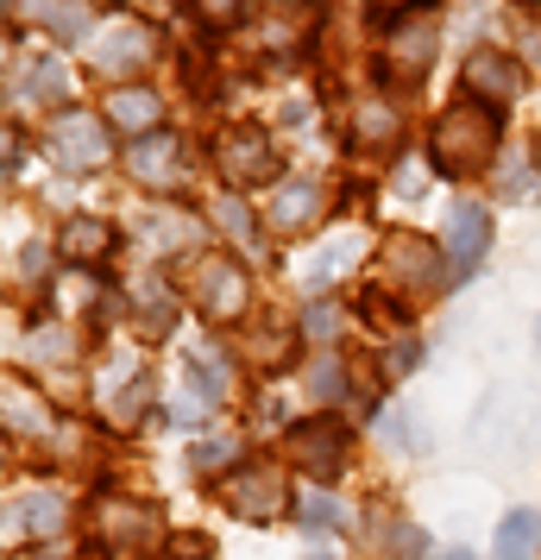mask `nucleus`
Instances as JSON below:
<instances>
[{
    "label": "nucleus",
    "mask_w": 541,
    "mask_h": 560,
    "mask_svg": "<svg viewBox=\"0 0 541 560\" xmlns=\"http://www.w3.org/2000/svg\"><path fill=\"white\" fill-rule=\"evenodd\" d=\"M372 429H378V441L390 454H422V429H415V416L403 404H378L372 409Z\"/></svg>",
    "instance_id": "obj_35"
},
{
    "label": "nucleus",
    "mask_w": 541,
    "mask_h": 560,
    "mask_svg": "<svg viewBox=\"0 0 541 560\" xmlns=\"http://www.w3.org/2000/svg\"><path fill=\"white\" fill-rule=\"evenodd\" d=\"M57 253L70 258L77 271H102V265H114V253H120V228H114L107 214H63Z\"/></svg>",
    "instance_id": "obj_20"
},
{
    "label": "nucleus",
    "mask_w": 541,
    "mask_h": 560,
    "mask_svg": "<svg viewBox=\"0 0 541 560\" xmlns=\"http://www.w3.org/2000/svg\"><path fill=\"white\" fill-rule=\"evenodd\" d=\"M183 365L202 378V390L214 397V404H227L233 384H239V372H233V353H227V347H214V340H196V347H183Z\"/></svg>",
    "instance_id": "obj_32"
},
{
    "label": "nucleus",
    "mask_w": 541,
    "mask_h": 560,
    "mask_svg": "<svg viewBox=\"0 0 541 560\" xmlns=\"http://www.w3.org/2000/svg\"><path fill=\"white\" fill-rule=\"evenodd\" d=\"M208 158L221 171V189L233 196H271L284 183V139L258 120H227L208 139Z\"/></svg>",
    "instance_id": "obj_4"
},
{
    "label": "nucleus",
    "mask_w": 541,
    "mask_h": 560,
    "mask_svg": "<svg viewBox=\"0 0 541 560\" xmlns=\"http://www.w3.org/2000/svg\"><path fill=\"white\" fill-rule=\"evenodd\" d=\"M510 7H522V13H541V0H510Z\"/></svg>",
    "instance_id": "obj_41"
},
{
    "label": "nucleus",
    "mask_w": 541,
    "mask_h": 560,
    "mask_svg": "<svg viewBox=\"0 0 541 560\" xmlns=\"http://www.w3.org/2000/svg\"><path fill=\"white\" fill-rule=\"evenodd\" d=\"M491 240H497V214H491V202H479V196H460V202L447 208L440 246H447V271H454V290H460V283L491 258Z\"/></svg>",
    "instance_id": "obj_15"
},
{
    "label": "nucleus",
    "mask_w": 541,
    "mask_h": 560,
    "mask_svg": "<svg viewBox=\"0 0 541 560\" xmlns=\"http://www.w3.org/2000/svg\"><path fill=\"white\" fill-rule=\"evenodd\" d=\"M328 221V183L315 177H284L271 196H264V233L278 240H296V233H315Z\"/></svg>",
    "instance_id": "obj_17"
},
{
    "label": "nucleus",
    "mask_w": 541,
    "mask_h": 560,
    "mask_svg": "<svg viewBox=\"0 0 541 560\" xmlns=\"http://www.w3.org/2000/svg\"><path fill=\"white\" fill-rule=\"evenodd\" d=\"M422 353H428V340H415V334H397L385 347V378H410L415 365H422Z\"/></svg>",
    "instance_id": "obj_37"
},
{
    "label": "nucleus",
    "mask_w": 541,
    "mask_h": 560,
    "mask_svg": "<svg viewBox=\"0 0 541 560\" xmlns=\"http://www.w3.org/2000/svg\"><path fill=\"white\" fill-rule=\"evenodd\" d=\"M440 32H447V26H440L435 7L385 20V26L372 32V82H378V89H390V95H410V89H422V82H428V70H435V57H440Z\"/></svg>",
    "instance_id": "obj_2"
},
{
    "label": "nucleus",
    "mask_w": 541,
    "mask_h": 560,
    "mask_svg": "<svg viewBox=\"0 0 541 560\" xmlns=\"http://www.w3.org/2000/svg\"><path fill=\"white\" fill-rule=\"evenodd\" d=\"M208 228L233 233V246H258V240H264V214H252V196L214 189V202H208Z\"/></svg>",
    "instance_id": "obj_31"
},
{
    "label": "nucleus",
    "mask_w": 541,
    "mask_h": 560,
    "mask_svg": "<svg viewBox=\"0 0 541 560\" xmlns=\"http://www.w3.org/2000/svg\"><path fill=\"white\" fill-rule=\"evenodd\" d=\"M89 541L107 548V555H120V560H152V555L170 548L157 504L132 498V491H102V498L89 504Z\"/></svg>",
    "instance_id": "obj_6"
},
{
    "label": "nucleus",
    "mask_w": 541,
    "mask_h": 560,
    "mask_svg": "<svg viewBox=\"0 0 541 560\" xmlns=\"http://www.w3.org/2000/svg\"><path fill=\"white\" fill-rule=\"evenodd\" d=\"M360 258H365V233H328L309 253V265H303V290L309 296H328V283H340Z\"/></svg>",
    "instance_id": "obj_25"
},
{
    "label": "nucleus",
    "mask_w": 541,
    "mask_h": 560,
    "mask_svg": "<svg viewBox=\"0 0 541 560\" xmlns=\"http://www.w3.org/2000/svg\"><path fill=\"white\" fill-rule=\"evenodd\" d=\"M164 114H170V102H164V89H152V82H120V89L102 95V120L114 132H127V139L164 132Z\"/></svg>",
    "instance_id": "obj_18"
},
{
    "label": "nucleus",
    "mask_w": 541,
    "mask_h": 560,
    "mask_svg": "<svg viewBox=\"0 0 541 560\" xmlns=\"http://www.w3.org/2000/svg\"><path fill=\"white\" fill-rule=\"evenodd\" d=\"M284 459L296 472H309V485H334L346 472V459H353V429L340 422L334 409H315V416H296L284 422Z\"/></svg>",
    "instance_id": "obj_9"
},
{
    "label": "nucleus",
    "mask_w": 541,
    "mask_h": 560,
    "mask_svg": "<svg viewBox=\"0 0 541 560\" xmlns=\"http://www.w3.org/2000/svg\"><path fill=\"white\" fill-rule=\"evenodd\" d=\"M435 560H472V555H466V548H440Z\"/></svg>",
    "instance_id": "obj_40"
},
{
    "label": "nucleus",
    "mask_w": 541,
    "mask_h": 560,
    "mask_svg": "<svg viewBox=\"0 0 541 560\" xmlns=\"http://www.w3.org/2000/svg\"><path fill=\"white\" fill-rule=\"evenodd\" d=\"M38 145L70 177H89V171L114 164V127L102 120V107H57L45 120V132H38Z\"/></svg>",
    "instance_id": "obj_8"
},
{
    "label": "nucleus",
    "mask_w": 541,
    "mask_h": 560,
    "mask_svg": "<svg viewBox=\"0 0 541 560\" xmlns=\"http://www.w3.org/2000/svg\"><path fill=\"white\" fill-rule=\"evenodd\" d=\"M20 183V127H7V189Z\"/></svg>",
    "instance_id": "obj_39"
},
{
    "label": "nucleus",
    "mask_w": 541,
    "mask_h": 560,
    "mask_svg": "<svg viewBox=\"0 0 541 560\" xmlns=\"http://www.w3.org/2000/svg\"><path fill=\"white\" fill-rule=\"evenodd\" d=\"M491 560H541V510L536 504L504 510V523L491 535Z\"/></svg>",
    "instance_id": "obj_28"
},
{
    "label": "nucleus",
    "mask_w": 541,
    "mask_h": 560,
    "mask_svg": "<svg viewBox=\"0 0 541 560\" xmlns=\"http://www.w3.org/2000/svg\"><path fill=\"white\" fill-rule=\"evenodd\" d=\"M422 158H428L435 177H447V183L485 177V171H497V158H504V114L485 107V102H472V95L447 102L435 120H428V132H422Z\"/></svg>",
    "instance_id": "obj_1"
},
{
    "label": "nucleus",
    "mask_w": 541,
    "mask_h": 560,
    "mask_svg": "<svg viewBox=\"0 0 541 560\" xmlns=\"http://www.w3.org/2000/svg\"><path fill=\"white\" fill-rule=\"evenodd\" d=\"M303 340L309 347H321V353H334V334H340V303H328V296H309V308H303Z\"/></svg>",
    "instance_id": "obj_36"
},
{
    "label": "nucleus",
    "mask_w": 541,
    "mask_h": 560,
    "mask_svg": "<svg viewBox=\"0 0 541 560\" xmlns=\"http://www.w3.org/2000/svg\"><path fill=\"white\" fill-rule=\"evenodd\" d=\"M252 459V447H246V434H202V441H189V466L202 472V479H227V472H239Z\"/></svg>",
    "instance_id": "obj_30"
},
{
    "label": "nucleus",
    "mask_w": 541,
    "mask_h": 560,
    "mask_svg": "<svg viewBox=\"0 0 541 560\" xmlns=\"http://www.w3.org/2000/svg\"><path fill=\"white\" fill-rule=\"evenodd\" d=\"M296 523H303L309 535H340L346 523H353V510H346V498H340V491L309 485V491H296Z\"/></svg>",
    "instance_id": "obj_33"
},
{
    "label": "nucleus",
    "mask_w": 541,
    "mask_h": 560,
    "mask_svg": "<svg viewBox=\"0 0 541 560\" xmlns=\"http://www.w3.org/2000/svg\"><path fill=\"white\" fill-rule=\"evenodd\" d=\"M120 171H127L132 189H145L152 202H170V189L183 183L189 171V132H145V139H127L120 152Z\"/></svg>",
    "instance_id": "obj_14"
},
{
    "label": "nucleus",
    "mask_w": 541,
    "mask_h": 560,
    "mask_svg": "<svg viewBox=\"0 0 541 560\" xmlns=\"http://www.w3.org/2000/svg\"><path fill=\"white\" fill-rule=\"evenodd\" d=\"M460 95L497 107V114H510V107L529 95V63H522V51L479 38V45L460 57Z\"/></svg>",
    "instance_id": "obj_11"
},
{
    "label": "nucleus",
    "mask_w": 541,
    "mask_h": 560,
    "mask_svg": "<svg viewBox=\"0 0 541 560\" xmlns=\"http://www.w3.org/2000/svg\"><path fill=\"white\" fill-rule=\"evenodd\" d=\"M372 283L403 296V303H428V296H447L454 290V271H447V246L428 240V233H410L397 228L378 240L372 253Z\"/></svg>",
    "instance_id": "obj_5"
},
{
    "label": "nucleus",
    "mask_w": 541,
    "mask_h": 560,
    "mask_svg": "<svg viewBox=\"0 0 541 560\" xmlns=\"http://www.w3.org/2000/svg\"><path fill=\"white\" fill-rule=\"evenodd\" d=\"M202 228H208V214H189V208H177V202H152L139 221H132L139 246H145L152 258H170V253H183V246H196Z\"/></svg>",
    "instance_id": "obj_21"
},
{
    "label": "nucleus",
    "mask_w": 541,
    "mask_h": 560,
    "mask_svg": "<svg viewBox=\"0 0 541 560\" xmlns=\"http://www.w3.org/2000/svg\"><path fill=\"white\" fill-rule=\"evenodd\" d=\"M177 290H183V303L196 308L208 328H233V322H246L252 303H258L252 296V271H246L227 246H202V253L183 258Z\"/></svg>",
    "instance_id": "obj_3"
},
{
    "label": "nucleus",
    "mask_w": 541,
    "mask_h": 560,
    "mask_svg": "<svg viewBox=\"0 0 541 560\" xmlns=\"http://www.w3.org/2000/svg\"><path fill=\"white\" fill-rule=\"evenodd\" d=\"M365 529H372V555H378V560H435V541H428V529H422L415 516H403V510L372 504Z\"/></svg>",
    "instance_id": "obj_22"
},
{
    "label": "nucleus",
    "mask_w": 541,
    "mask_h": 560,
    "mask_svg": "<svg viewBox=\"0 0 541 560\" xmlns=\"http://www.w3.org/2000/svg\"><path fill=\"white\" fill-rule=\"evenodd\" d=\"M0 404H7V434H13V441H51L57 434V409L45 404V390L26 384L20 372H7V397H0Z\"/></svg>",
    "instance_id": "obj_24"
},
{
    "label": "nucleus",
    "mask_w": 541,
    "mask_h": 560,
    "mask_svg": "<svg viewBox=\"0 0 541 560\" xmlns=\"http://www.w3.org/2000/svg\"><path fill=\"white\" fill-rule=\"evenodd\" d=\"M189 7V20L202 38H233V32H246L258 20V7L264 0H183Z\"/></svg>",
    "instance_id": "obj_29"
},
{
    "label": "nucleus",
    "mask_w": 541,
    "mask_h": 560,
    "mask_svg": "<svg viewBox=\"0 0 541 560\" xmlns=\"http://www.w3.org/2000/svg\"><path fill=\"white\" fill-rule=\"evenodd\" d=\"M491 189L504 202H541V139L536 145H504L497 171H491Z\"/></svg>",
    "instance_id": "obj_27"
},
{
    "label": "nucleus",
    "mask_w": 541,
    "mask_h": 560,
    "mask_svg": "<svg viewBox=\"0 0 541 560\" xmlns=\"http://www.w3.org/2000/svg\"><path fill=\"white\" fill-rule=\"evenodd\" d=\"M214 498H221V510H227L233 523H278V516H290V491H284V472H278V459H246L239 472H227V479L214 485Z\"/></svg>",
    "instance_id": "obj_13"
},
{
    "label": "nucleus",
    "mask_w": 541,
    "mask_h": 560,
    "mask_svg": "<svg viewBox=\"0 0 541 560\" xmlns=\"http://www.w3.org/2000/svg\"><path fill=\"white\" fill-rule=\"evenodd\" d=\"M95 409H102V422L114 434H132L145 422V409L157 404V372L145 365V353H127V347H107L102 365H95Z\"/></svg>",
    "instance_id": "obj_7"
},
{
    "label": "nucleus",
    "mask_w": 541,
    "mask_h": 560,
    "mask_svg": "<svg viewBox=\"0 0 541 560\" xmlns=\"http://www.w3.org/2000/svg\"><path fill=\"white\" fill-rule=\"evenodd\" d=\"M346 145L353 152H378V158H403V114H397V95L390 89H360L346 95Z\"/></svg>",
    "instance_id": "obj_16"
},
{
    "label": "nucleus",
    "mask_w": 541,
    "mask_h": 560,
    "mask_svg": "<svg viewBox=\"0 0 541 560\" xmlns=\"http://www.w3.org/2000/svg\"><path fill=\"white\" fill-rule=\"evenodd\" d=\"M70 523H77V498L63 485H20L7 498V535H13V548H20V535H26V548H63Z\"/></svg>",
    "instance_id": "obj_12"
},
{
    "label": "nucleus",
    "mask_w": 541,
    "mask_h": 560,
    "mask_svg": "<svg viewBox=\"0 0 541 560\" xmlns=\"http://www.w3.org/2000/svg\"><path fill=\"white\" fill-rule=\"evenodd\" d=\"M309 397L315 409H340V404H353V365H346V353H315L309 365Z\"/></svg>",
    "instance_id": "obj_34"
},
{
    "label": "nucleus",
    "mask_w": 541,
    "mask_h": 560,
    "mask_svg": "<svg viewBox=\"0 0 541 560\" xmlns=\"http://www.w3.org/2000/svg\"><path fill=\"white\" fill-rule=\"evenodd\" d=\"M177 308H183V290H170L164 278H139L127 290V315H132V328L145 334V340L177 328Z\"/></svg>",
    "instance_id": "obj_26"
},
{
    "label": "nucleus",
    "mask_w": 541,
    "mask_h": 560,
    "mask_svg": "<svg viewBox=\"0 0 541 560\" xmlns=\"http://www.w3.org/2000/svg\"><path fill=\"white\" fill-rule=\"evenodd\" d=\"M70 89H77V77H70V63L51 51H32L26 63L13 57V95H26V107H77L70 102Z\"/></svg>",
    "instance_id": "obj_23"
},
{
    "label": "nucleus",
    "mask_w": 541,
    "mask_h": 560,
    "mask_svg": "<svg viewBox=\"0 0 541 560\" xmlns=\"http://www.w3.org/2000/svg\"><path fill=\"white\" fill-rule=\"evenodd\" d=\"M157 560H214V548H208V535L183 529V535H170V548H164Z\"/></svg>",
    "instance_id": "obj_38"
},
{
    "label": "nucleus",
    "mask_w": 541,
    "mask_h": 560,
    "mask_svg": "<svg viewBox=\"0 0 541 560\" xmlns=\"http://www.w3.org/2000/svg\"><path fill=\"white\" fill-rule=\"evenodd\" d=\"M536 347H541V315H536Z\"/></svg>",
    "instance_id": "obj_42"
},
{
    "label": "nucleus",
    "mask_w": 541,
    "mask_h": 560,
    "mask_svg": "<svg viewBox=\"0 0 541 560\" xmlns=\"http://www.w3.org/2000/svg\"><path fill=\"white\" fill-rule=\"evenodd\" d=\"M309 560H328V555H309Z\"/></svg>",
    "instance_id": "obj_43"
},
{
    "label": "nucleus",
    "mask_w": 541,
    "mask_h": 560,
    "mask_svg": "<svg viewBox=\"0 0 541 560\" xmlns=\"http://www.w3.org/2000/svg\"><path fill=\"white\" fill-rule=\"evenodd\" d=\"M26 26L38 32V38H51L57 51H89V38L102 32V20H95V7L89 0H26Z\"/></svg>",
    "instance_id": "obj_19"
},
{
    "label": "nucleus",
    "mask_w": 541,
    "mask_h": 560,
    "mask_svg": "<svg viewBox=\"0 0 541 560\" xmlns=\"http://www.w3.org/2000/svg\"><path fill=\"white\" fill-rule=\"evenodd\" d=\"M157 57H164V38H157V26H145L139 13H114V20H102V32L89 38V63H95L114 89H120V82H145V70H152Z\"/></svg>",
    "instance_id": "obj_10"
}]
</instances>
